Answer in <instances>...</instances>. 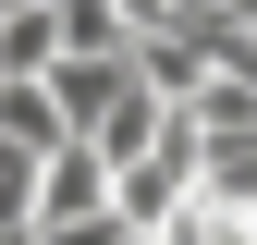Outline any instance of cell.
I'll return each mask as SVG.
<instances>
[{
  "label": "cell",
  "instance_id": "obj_3",
  "mask_svg": "<svg viewBox=\"0 0 257 245\" xmlns=\"http://www.w3.org/2000/svg\"><path fill=\"white\" fill-rule=\"evenodd\" d=\"M0 135H13V147H37V160H49V147L74 135V122H61V98H49V86H0Z\"/></svg>",
  "mask_w": 257,
  "mask_h": 245
},
{
  "label": "cell",
  "instance_id": "obj_1",
  "mask_svg": "<svg viewBox=\"0 0 257 245\" xmlns=\"http://www.w3.org/2000/svg\"><path fill=\"white\" fill-rule=\"evenodd\" d=\"M98 208H110V160L86 135H61L49 160H37V221H98Z\"/></svg>",
  "mask_w": 257,
  "mask_h": 245
},
{
  "label": "cell",
  "instance_id": "obj_2",
  "mask_svg": "<svg viewBox=\"0 0 257 245\" xmlns=\"http://www.w3.org/2000/svg\"><path fill=\"white\" fill-rule=\"evenodd\" d=\"M61 61V13L49 0H0V86H49Z\"/></svg>",
  "mask_w": 257,
  "mask_h": 245
},
{
  "label": "cell",
  "instance_id": "obj_4",
  "mask_svg": "<svg viewBox=\"0 0 257 245\" xmlns=\"http://www.w3.org/2000/svg\"><path fill=\"white\" fill-rule=\"evenodd\" d=\"M49 13H61V49H135V25L110 0H49Z\"/></svg>",
  "mask_w": 257,
  "mask_h": 245
},
{
  "label": "cell",
  "instance_id": "obj_5",
  "mask_svg": "<svg viewBox=\"0 0 257 245\" xmlns=\"http://www.w3.org/2000/svg\"><path fill=\"white\" fill-rule=\"evenodd\" d=\"M135 221H122V208H98V221H37V245H122Z\"/></svg>",
  "mask_w": 257,
  "mask_h": 245
}]
</instances>
